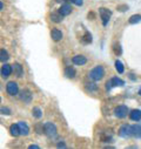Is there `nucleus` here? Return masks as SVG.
Instances as JSON below:
<instances>
[{"label": "nucleus", "mask_w": 141, "mask_h": 149, "mask_svg": "<svg viewBox=\"0 0 141 149\" xmlns=\"http://www.w3.org/2000/svg\"><path fill=\"white\" fill-rule=\"evenodd\" d=\"M70 12H72V7H70V5H68V4H65V5H62V6L59 8V13H60L62 17H66V15L70 14Z\"/></svg>", "instance_id": "obj_11"}, {"label": "nucleus", "mask_w": 141, "mask_h": 149, "mask_svg": "<svg viewBox=\"0 0 141 149\" xmlns=\"http://www.w3.org/2000/svg\"><path fill=\"white\" fill-rule=\"evenodd\" d=\"M44 134H46L48 137H54L57 135V127L52 122H46L44 125Z\"/></svg>", "instance_id": "obj_2"}, {"label": "nucleus", "mask_w": 141, "mask_h": 149, "mask_svg": "<svg viewBox=\"0 0 141 149\" xmlns=\"http://www.w3.org/2000/svg\"><path fill=\"white\" fill-rule=\"evenodd\" d=\"M89 86H87V89H89V91H95L96 89V86L94 85V84H88Z\"/></svg>", "instance_id": "obj_29"}, {"label": "nucleus", "mask_w": 141, "mask_h": 149, "mask_svg": "<svg viewBox=\"0 0 141 149\" xmlns=\"http://www.w3.org/2000/svg\"><path fill=\"white\" fill-rule=\"evenodd\" d=\"M128 8V6H126V5H124V6H118V10H120V11H126Z\"/></svg>", "instance_id": "obj_32"}, {"label": "nucleus", "mask_w": 141, "mask_h": 149, "mask_svg": "<svg viewBox=\"0 0 141 149\" xmlns=\"http://www.w3.org/2000/svg\"><path fill=\"white\" fill-rule=\"evenodd\" d=\"M140 20H141V15H140V14H134V15H132V17L129 18L128 22H129V24H136V22H139Z\"/></svg>", "instance_id": "obj_22"}, {"label": "nucleus", "mask_w": 141, "mask_h": 149, "mask_svg": "<svg viewBox=\"0 0 141 149\" xmlns=\"http://www.w3.org/2000/svg\"><path fill=\"white\" fill-rule=\"evenodd\" d=\"M51 20H52L53 22H61L62 15H61L59 12H53V13L51 14Z\"/></svg>", "instance_id": "obj_17"}, {"label": "nucleus", "mask_w": 141, "mask_h": 149, "mask_svg": "<svg viewBox=\"0 0 141 149\" xmlns=\"http://www.w3.org/2000/svg\"><path fill=\"white\" fill-rule=\"evenodd\" d=\"M72 61H73L74 65L81 66V65H85V63L87 62V59H86L84 55H75V56H73Z\"/></svg>", "instance_id": "obj_13"}, {"label": "nucleus", "mask_w": 141, "mask_h": 149, "mask_svg": "<svg viewBox=\"0 0 141 149\" xmlns=\"http://www.w3.org/2000/svg\"><path fill=\"white\" fill-rule=\"evenodd\" d=\"M1 111H3V114H10V110L7 108H1Z\"/></svg>", "instance_id": "obj_33"}, {"label": "nucleus", "mask_w": 141, "mask_h": 149, "mask_svg": "<svg viewBox=\"0 0 141 149\" xmlns=\"http://www.w3.org/2000/svg\"><path fill=\"white\" fill-rule=\"evenodd\" d=\"M101 141L102 142H111L112 141V137L108 136V135H101Z\"/></svg>", "instance_id": "obj_26"}, {"label": "nucleus", "mask_w": 141, "mask_h": 149, "mask_svg": "<svg viewBox=\"0 0 141 149\" xmlns=\"http://www.w3.org/2000/svg\"><path fill=\"white\" fill-rule=\"evenodd\" d=\"M99 13H100V18L102 20V25L106 26L107 25V22L110 21V18H111V11H108L107 8H105V7H101L99 10Z\"/></svg>", "instance_id": "obj_3"}, {"label": "nucleus", "mask_w": 141, "mask_h": 149, "mask_svg": "<svg viewBox=\"0 0 141 149\" xmlns=\"http://www.w3.org/2000/svg\"><path fill=\"white\" fill-rule=\"evenodd\" d=\"M89 78L92 79V80H94V81H99V80H101L102 78H103V75H105V70H103V68L101 67V66H96V67H94L91 72H89Z\"/></svg>", "instance_id": "obj_1"}, {"label": "nucleus", "mask_w": 141, "mask_h": 149, "mask_svg": "<svg viewBox=\"0 0 141 149\" xmlns=\"http://www.w3.org/2000/svg\"><path fill=\"white\" fill-rule=\"evenodd\" d=\"M132 135L136 139L141 137V126L140 125H134L132 126Z\"/></svg>", "instance_id": "obj_16"}, {"label": "nucleus", "mask_w": 141, "mask_h": 149, "mask_svg": "<svg viewBox=\"0 0 141 149\" xmlns=\"http://www.w3.org/2000/svg\"><path fill=\"white\" fill-rule=\"evenodd\" d=\"M10 132H11V135H13V136H19V135H20V129H19L18 123H17V125H12V126L10 127Z\"/></svg>", "instance_id": "obj_18"}, {"label": "nucleus", "mask_w": 141, "mask_h": 149, "mask_svg": "<svg viewBox=\"0 0 141 149\" xmlns=\"http://www.w3.org/2000/svg\"><path fill=\"white\" fill-rule=\"evenodd\" d=\"M72 3L75 4L77 6H81L82 5V0H72Z\"/></svg>", "instance_id": "obj_30"}, {"label": "nucleus", "mask_w": 141, "mask_h": 149, "mask_svg": "<svg viewBox=\"0 0 141 149\" xmlns=\"http://www.w3.org/2000/svg\"><path fill=\"white\" fill-rule=\"evenodd\" d=\"M75 74H77V72H75V69H74L73 67L68 66V67L65 68V75H66L68 79H73V78L75 77Z\"/></svg>", "instance_id": "obj_15"}, {"label": "nucleus", "mask_w": 141, "mask_h": 149, "mask_svg": "<svg viewBox=\"0 0 141 149\" xmlns=\"http://www.w3.org/2000/svg\"><path fill=\"white\" fill-rule=\"evenodd\" d=\"M18 84L14 82V81H10L7 85H6V92L10 94V95H17L18 94Z\"/></svg>", "instance_id": "obj_5"}, {"label": "nucleus", "mask_w": 141, "mask_h": 149, "mask_svg": "<svg viewBox=\"0 0 141 149\" xmlns=\"http://www.w3.org/2000/svg\"><path fill=\"white\" fill-rule=\"evenodd\" d=\"M12 73V67L7 63H4L1 67V77L3 78H8Z\"/></svg>", "instance_id": "obj_10"}, {"label": "nucleus", "mask_w": 141, "mask_h": 149, "mask_svg": "<svg viewBox=\"0 0 141 149\" xmlns=\"http://www.w3.org/2000/svg\"><path fill=\"white\" fill-rule=\"evenodd\" d=\"M115 68H117V70L121 74V73H124V70H125V68H124V65L121 63V61H119V60H117L115 61Z\"/></svg>", "instance_id": "obj_23"}, {"label": "nucleus", "mask_w": 141, "mask_h": 149, "mask_svg": "<svg viewBox=\"0 0 141 149\" xmlns=\"http://www.w3.org/2000/svg\"><path fill=\"white\" fill-rule=\"evenodd\" d=\"M12 70L14 72V74L18 77V78H21L22 74H24V69H22V66L19 63V62H14L12 65Z\"/></svg>", "instance_id": "obj_7"}, {"label": "nucleus", "mask_w": 141, "mask_h": 149, "mask_svg": "<svg viewBox=\"0 0 141 149\" xmlns=\"http://www.w3.org/2000/svg\"><path fill=\"white\" fill-rule=\"evenodd\" d=\"M0 54H1V56H0V59H1V61H3V62H5V61L8 59V53H7V52H6L4 48H3L1 51H0Z\"/></svg>", "instance_id": "obj_24"}, {"label": "nucleus", "mask_w": 141, "mask_h": 149, "mask_svg": "<svg viewBox=\"0 0 141 149\" xmlns=\"http://www.w3.org/2000/svg\"><path fill=\"white\" fill-rule=\"evenodd\" d=\"M27 149H40V147H38L37 144H31V146H28Z\"/></svg>", "instance_id": "obj_31"}, {"label": "nucleus", "mask_w": 141, "mask_h": 149, "mask_svg": "<svg viewBox=\"0 0 141 149\" xmlns=\"http://www.w3.org/2000/svg\"><path fill=\"white\" fill-rule=\"evenodd\" d=\"M32 114H33L34 118L40 119V118L43 116V111H41V109H40L39 107H34V108L32 109Z\"/></svg>", "instance_id": "obj_19"}, {"label": "nucleus", "mask_w": 141, "mask_h": 149, "mask_svg": "<svg viewBox=\"0 0 141 149\" xmlns=\"http://www.w3.org/2000/svg\"><path fill=\"white\" fill-rule=\"evenodd\" d=\"M81 41H82L84 44H89V42H92V35H91L88 32H86L85 35L81 38Z\"/></svg>", "instance_id": "obj_21"}, {"label": "nucleus", "mask_w": 141, "mask_h": 149, "mask_svg": "<svg viewBox=\"0 0 141 149\" xmlns=\"http://www.w3.org/2000/svg\"><path fill=\"white\" fill-rule=\"evenodd\" d=\"M18 126H19V129H20V135H28V133H29V127L27 126V123L26 122H24V121H20L19 123H18Z\"/></svg>", "instance_id": "obj_12"}, {"label": "nucleus", "mask_w": 141, "mask_h": 149, "mask_svg": "<svg viewBox=\"0 0 141 149\" xmlns=\"http://www.w3.org/2000/svg\"><path fill=\"white\" fill-rule=\"evenodd\" d=\"M139 95H141V88L139 89Z\"/></svg>", "instance_id": "obj_35"}, {"label": "nucleus", "mask_w": 141, "mask_h": 149, "mask_svg": "<svg viewBox=\"0 0 141 149\" xmlns=\"http://www.w3.org/2000/svg\"><path fill=\"white\" fill-rule=\"evenodd\" d=\"M129 118L133 121H140L141 120V110H139V109L132 110L131 113H129Z\"/></svg>", "instance_id": "obj_14"}, {"label": "nucleus", "mask_w": 141, "mask_h": 149, "mask_svg": "<svg viewBox=\"0 0 141 149\" xmlns=\"http://www.w3.org/2000/svg\"><path fill=\"white\" fill-rule=\"evenodd\" d=\"M105 149H115V148H113V147H107V148H105Z\"/></svg>", "instance_id": "obj_34"}, {"label": "nucleus", "mask_w": 141, "mask_h": 149, "mask_svg": "<svg viewBox=\"0 0 141 149\" xmlns=\"http://www.w3.org/2000/svg\"><path fill=\"white\" fill-rule=\"evenodd\" d=\"M57 149H68V148L66 147V144L64 142H59L58 146H57Z\"/></svg>", "instance_id": "obj_28"}, {"label": "nucleus", "mask_w": 141, "mask_h": 149, "mask_svg": "<svg viewBox=\"0 0 141 149\" xmlns=\"http://www.w3.org/2000/svg\"><path fill=\"white\" fill-rule=\"evenodd\" d=\"M51 36H52V39L54 41H60L62 39V32L58 28H53L51 31Z\"/></svg>", "instance_id": "obj_9"}, {"label": "nucleus", "mask_w": 141, "mask_h": 149, "mask_svg": "<svg viewBox=\"0 0 141 149\" xmlns=\"http://www.w3.org/2000/svg\"><path fill=\"white\" fill-rule=\"evenodd\" d=\"M114 53L117 54V55H120L121 54V48H120V45H114Z\"/></svg>", "instance_id": "obj_27"}, {"label": "nucleus", "mask_w": 141, "mask_h": 149, "mask_svg": "<svg viewBox=\"0 0 141 149\" xmlns=\"http://www.w3.org/2000/svg\"><path fill=\"white\" fill-rule=\"evenodd\" d=\"M111 82H112L113 87H117V86H124V85H125V82H124L121 79H119V78H113V79H111Z\"/></svg>", "instance_id": "obj_20"}, {"label": "nucleus", "mask_w": 141, "mask_h": 149, "mask_svg": "<svg viewBox=\"0 0 141 149\" xmlns=\"http://www.w3.org/2000/svg\"><path fill=\"white\" fill-rule=\"evenodd\" d=\"M119 135L121 137H128V136H132V126L129 125H124L120 130H119Z\"/></svg>", "instance_id": "obj_6"}, {"label": "nucleus", "mask_w": 141, "mask_h": 149, "mask_svg": "<svg viewBox=\"0 0 141 149\" xmlns=\"http://www.w3.org/2000/svg\"><path fill=\"white\" fill-rule=\"evenodd\" d=\"M35 132H37L38 134H43L44 133V126L41 123H38V125H35Z\"/></svg>", "instance_id": "obj_25"}, {"label": "nucleus", "mask_w": 141, "mask_h": 149, "mask_svg": "<svg viewBox=\"0 0 141 149\" xmlns=\"http://www.w3.org/2000/svg\"><path fill=\"white\" fill-rule=\"evenodd\" d=\"M127 113H128V108H127L126 106H124V104L118 106V107L114 109V114H115V116L119 118V119L125 118V116L127 115Z\"/></svg>", "instance_id": "obj_4"}, {"label": "nucleus", "mask_w": 141, "mask_h": 149, "mask_svg": "<svg viewBox=\"0 0 141 149\" xmlns=\"http://www.w3.org/2000/svg\"><path fill=\"white\" fill-rule=\"evenodd\" d=\"M65 1H70V3H72V0H65Z\"/></svg>", "instance_id": "obj_36"}, {"label": "nucleus", "mask_w": 141, "mask_h": 149, "mask_svg": "<svg viewBox=\"0 0 141 149\" xmlns=\"http://www.w3.org/2000/svg\"><path fill=\"white\" fill-rule=\"evenodd\" d=\"M20 99H21L24 102H26V103L31 102V100H32V93H31V91H28V89H22V91H21V94H20Z\"/></svg>", "instance_id": "obj_8"}]
</instances>
